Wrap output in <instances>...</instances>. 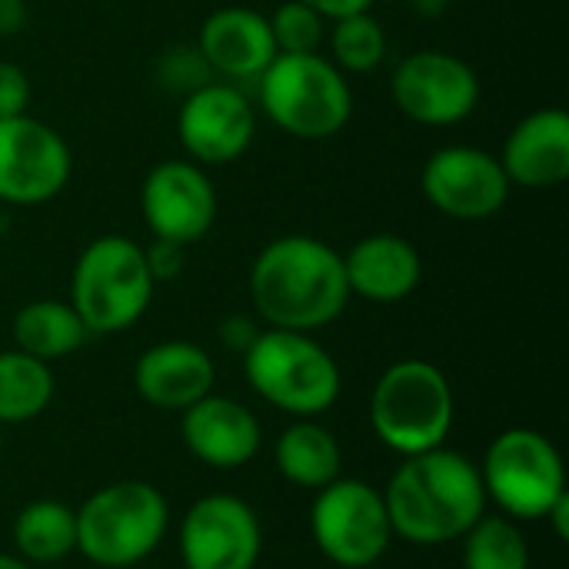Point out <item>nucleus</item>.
<instances>
[{"instance_id":"ddd939ff","label":"nucleus","mask_w":569,"mask_h":569,"mask_svg":"<svg viewBox=\"0 0 569 569\" xmlns=\"http://www.w3.org/2000/svg\"><path fill=\"white\" fill-rule=\"evenodd\" d=\"M257 133V113L247 93L227 80H207L190 90L177 110V137L200 167H227L240 160Z\"/></svg>"},{"instance_id":"6e6552de","label":"nucleus","mask_w":569,"mask_h":569,"mask_svg":"<svg viewBox=\"0 0 569 569\" xmlns=\"http://www.w3.org/2000/svg\"><path fill=\"white\" fill-rule=\"evenodd\" d=\"M480 480L487 500H493L510 520H547L553 503L569 493L560 450L530 427L503 430L487 447Z\"/></svg>"},{"instance_id":"393cba45","label":"nucleus","mask_w":569,"mask_h":569,"mask_svg":"<svg viewBox=\"0 0 569 569\" xmlns=\"http://www.w3.org/2000/svg\"><path fill=\"white\" fill-rule=\"evenodd\" d=\"M460 540L463 569H530L527 537L503 513H483Z\"/></svg>"},{"instance_id":"f257e3e1","label":"nucleus","mask_w":569,"mask_h":569,"mask_svg":"<svg viewBox=\"0 0 569 569\" xmlns=\"http://www.w3.org/2000/svg\"><path fill=\"white\" fill-rule=\"evenodd\" d=\"M250 300L267 327L300 333L323 330L350 303L343 253L320 237H277L250 267Z\"/></svg>"},{"instance_id":"0eeeda50","label":"nucleus","mask_w":569,"mask_h":569,"mask_svg":"<svg viewBox=\"0 0 569 569\" xmlns=\"http://www.w3.org/2000/svg\"><path fill=\"white\" fill-rule=\"evenodd\" d=\"M370 427L400 457L443 447L453 430V387L447 373L430 360L390 363L370 393Z\"/></svg>"},{"instance_id":"aec40b11","label":"nucleus","mask_w":569,"mask_h":569,"mask_svg":"<svg viewBox=\"0 0 569 569\" xmlns=\"http://www.w3.org/2000/svg\"><path fill=\"white\" fill-rule=\"evenodd\" d=\"M350 297L370 303H400L423 280L417 247L400 233H370L343 253Z\"/></svg>"},{"instance_id":"7c9ffc66","label":"nucleus","mask_w":569,"mask_h":569,"mask_svg":"<svg viewBox=\"0 0 569 569\" xmlns=\"http://www.w3.org/2000/svg\"><path fill=\"white\" fill-rule=\"evenodd\" d=\"M257 333H260V330H257L247 317H227V320L220 323V340H223L230 350H240V353L253 343Z\"/></svg>"},{"instance_id":"a211bd4d","label":"nucleus","mask_w":569,"mask_h":569,"mask_svg":"<svg viewBox=\"0 0 569 569\" xmlns=\"http://www.w3.org/2000/svg\"><path fill=\"white\" fill-rule=\"evenodd\" d=\"M500 167L513 187L550 190L569 177V117L560 107L527 113L503 140Z\"/></svg>"},{"instance_id":"7ed1b4c3","label":"nucleus","mask_w":569,"mask_h":569,"mask_svg":"<svg viewBox=\"0 0 569 569\" xmlns=\"http://www.w3.org/2000/svg\"><path fill=\"white\" fill-rule=\"evenodd\" d=\"M243 377L260 400L297 420L327 413L343 390L340 367L323 343L277 327L260 330L243 350Z\"/></svg>"},{"instance_id":"9b49d317","label":"nucleus","mask_w":569,"mask_h":569,"mask_svg":"<svg viewBox=\"0 0 569 569\" xmlns=\"http://www.w3.org/2000/svg\"><path fill=\"white\" fill-rule=\"evenodd\" d=\"M420 190L437 213L460 223H480L493 220L507 207L513 183L507 180L500 157L480 147L450 143L427 157Z\"/></svg>"},{"instance_id":"2eb2a0df","label":"nucleus","mask_w":569,"mask_h":569,"mask_svg":"<svg viewBox=\"0 0 569 569\" xmlns=\"http://www.w3.org/2000/svg\"><path fill=\"white\" fill-rule=\"evenodd\" d=\"M260 550V520L240 497L207 493L180 520L183 569H253Z\"/></svg>"},{"instance_id":"72a5a7b5","label":"nucleus","mask_w":569,"mask_h":569,"mask_svg":"<svg viewBox=\"0 0 569 569\" xmlns=\"http://www.w3.org/2000/svg\"><path fill=\"white\" fill-rule=\"evenodd\" d=\"M410 7H413L420 17L433 20V17H443V13H447L450 0H410Z\"/></svg>"},{"instance_id":"4468645a","label":"nucleus","mask_w":569,"mask_h":569,"mask_svg":"<svg viewBox=\"0 0 569 569\" xmlns=\"http://www.w3.org/2000/svg\"><path fill=\"white\" fill-rule=\"evenodd\" d=\"M140 213L153 240L190 247L217 223V190L207 167L193 160H163L140 183Z\"/></svg>"},{"instance_id":"c756f323","label":"nucleus","mask_w":569,"mask_h":569,"mask_svg":"<svg viewBox=\"0 0 569 569\" xmlns=\"http://www.w3.org/2000/svg\"><path fill=\"white\" fill-rule=\"evenodd\" d=\"M300 3L313 7V10L330 23V20L350 17V13H367V10H373L377 0H300Z\"/></svg>"},{"instance_id":"a878e982","label":"nucleus","mask_w":569,"mask_h":569,"mask_svg":"<svg viewBox=\"0 0 569 569\" xmlns=\"http://www.w3.org/2000/svg\"><path fill=\"white\" fill-rule=\"evenodd\" d=\"M323 43L330 50L327 60L343 73H370L387 57V33L370 10L330 20Z\"/></svg>"},{"instance_id":"4be33fe9","label":"nucleus","mask_w":569,"mask_h":569,"mask_svg":"<svg viewBox=\"0 0 569 569\" xmlns=\"http://www.w3.org/2000/svg\"><path fill=\"white\" fill-rule=\"evenodd\" d=\"M87 327L70 307V300H30L13 317V343L17 350L50 363L77 353L87 343Z\"/></svg>"},{"instance_id":"423d86ee","label":"nucleus","mask_w":569,"mask_h":569,"mask_svg":"<svg viewBox=\"0 0 569 569\" xmlns=\"http://www.w3.org/2000/svg\"><path fill=\"white\" fill-rule=\"evenodd\" d=\"M167 497L143 480L100 487L77 510V553L93 567L133 569L167 537Z\"/></svg>"},{"instance_id":"20e7f679","label":"nucleus","mask_w":569,"mask_h":569,"mask_svg":"<svg viewBox=\"0 0 569 569\" xmlns=\"http://www.w3.org/2000/svg\"><path fill=\"white\" fill-rule=\"evenodd\" d=\"M260 110L297 140H330L353 117V90L327 53H277L257 77Z\"/></svg>"},{"instance_id":"f3484780","label":"nucleus","mask_w":569,"mask_h":569,"mask_svg":"<svg viewBox=\"0 0 569 569\" xmlns=\"http://www.w3.org/2000/svg\"><path fill=\"white\" fill-rule=\"evenodd\" d=\"M217 367L210 353L190 340H163L137 357L133 387L137 393L170 413H183L207 393H213Z\"/></svg>"},{"instance_id":"412c9836","label":"nucleus","mask_w":569,"mask_h":569,"mask_svg":"<svg viewBox=\"0 0 569 569\" xmlns=\"http://www.w3.org/2000/svg\"><path fill=\"white\" fill-rule=\"evenodd\" d=\"M340 443L317 420H297L277 440V470L300 490H323L340 477Z\"/></svg>"},{"instance_id":"cd10ccee","label":"nucleus","mask_w":569,"mask_h":569,"mask_svg":"<svg viewBox=\"0 0 569 569\" xmlns=\"http://www.w3.org/2000/svg\"><path fill=\"white\" fill-rule=\"evenodd\" d=\"M30 107V77L23 73V67L0 60V120L7 117H20Z\"/></svg>"},{"instance_id":"473e14b6","label":"nucleus","mask_w":569,"mask_h":569,"mask_svg":"<svg viewBox=\"0 0 569 569\" xmlns=\"http://www.w3.org/2000/svg\"><path fill=\"white\" fill-rule=\"evenodd\" d=\"M547 520L553 523V530H557L560 540H569V493H563V497L553 503V510L547 513Z\"/></svg>"},{"instance_id":"dca6fc26","label":"nucleus","mask_w":569,"mask_h":569,"mask_svg":"<svg viewBox=\"0 0 569 569\" xmlns=\"http://www.w3.org/2000/svg\"><path fill=\"white\" fill-rule=\"evenodd\" d=\"M180 437L187 450L213 470L247 467L263 440L257 417L243 403L217 393H207L203 400L183 410Z\"/></svg>"},{"instance_id":"f8f14e48","label":"nucleus","mask_w":569,"mask_h":569,"mask_svg":"<svg viewBox=\"0 0 569 569\" xmlns=\"http://www.w3.org/2000/svg\"><path fill=\"white\" fill-rule=\"evenodd\" d=\"M393 103L423 127L463 123L480 103L477 70L450 50H417L403 57L390 77Z\"/></svg>"},{"instance_id":"9d476101","label":"nucleus","mask_w":569,"mask_h":569,"mask_svg":"<svg viewBox=\"0 0 569 569\" xmlns=\"http://www.w3.org/2000/svg\"><path fill=\"white\" fill-rule=\"evenodd\" d=\"M70 173V147L50 123L30 113L0 120V203L40 207L67 190Z\"/></svg>"},{"instance_id":"c85d7f7f","label":"nucleus","mask_w":569,"mask_h":569,"mask_svg":"<svg viewBox=\"0 0 569 569\" xmlns=\"http://www.w3.org/2000/svg\"><path fill=\"white\" fill-rule=\"evenodd\" d=\"M143 257H147V270H150L153 283H163V280L180 277L183 260H187V247L170 243V240H153L150 247H143Z\"/></svg>"},{"instance_id":"f03ea898","label":"nucleus","mask_w":569,"mask_h":569,"mask_svg":"<svg viewBox=\"0 0 569 569\" xmlns=\"http://www.w3.org/2000/svg\"><path fill=\"white\" fill-rule=\"evenodd\" d=\"M383 503L393 537L417 547H440L460 540L487 513L490 500L480 467L457 450L437 447L403 457L383 490Z\"/></svg>"},{"instance_id":"2f4dec72","label":"nucleus","mask_w":569,"mask_h":569,"mask_svg":"<svg viewBox=\"0 0 569 569\" xmlns=\"http://www.w3.org/2000/svg\"><path fill=\"white\" fill-rule=\"evenodd\" d=\"M27 23V3L23 0H0V33H20Z\"/></svg>"},{"instance_id":"5701e85b","label":"nucleus","mask_w":569,"mask_h":569,"mask_svg":"<svg viewBox=\"0 0 569 569\" xmlns=\"http://www.w3.org/2000/svg\"><path fill=\"white\" fill-rule=\"evenodd\" d=\"M17 557L30 567L57 563L77 553V510L57 500H33L13 520Z\"/></svg>"},{"instance_id":"c9c22d12","label":"nucleus","mask_w":569,"mask_h":569,"mask_svg":"<svg viewBox=\"0 0 569 569\" xmlns=\"http://www.w3.org/2000/svg\"><path fill=\"white\" fill-rule=\"evenodd\" d=\"M0 450H3V433H0Z\"/></svg>"},{"instance_id":"39448f33","label":"nucleus","mask_w":569,"mask_h":569,"mask_svg":"<svg viewBox=\"0 0 569 569\" xmlns=\"http://www.w3.org/2000/svg\"><path fill=\"white\" fill-rule=\"evenodd\" d=\"M153 287L143 247L123 233H103L73 263L70 307L90 337H110L130 330L147 313Z\"/></svg>"},{"instance_id":"1a4fd4ad","label":"nucleus","mask_w":569,"mask_h":569,"mask_svg":"<svg viewBox=\"0 0 569 569\" xmlns=\"http://www.w3.org/2000/svg\"><path fill=\"white\" fill-rule=\"evenodd\" d=\"M310 533L317 550L343 569H370L390 550L393 527L383 493L363 480L337 477L310 507Z\"/></svg>"},{"instance_id":"f704fd0d","label":"nucleus","mask_w":569,"mask_h":569,"mask_svg":"<svg viewBox=\"0 0 569 569\" xmlns=\"http://www.w3.org/2000/svg\"><path fill=\"white\" fill-rule=\"evenodd\" d=\"M0 569H33L27 560L20 557H10V553H0Z\"/></svg>"},{"instance_id":"6ab92c4d","label":"nucleus","mask_w":569,"mask_h":569,"mask_svg":"<svg viewBox=\"0 0 569 569\" xmlns=\"http://www.w3.org/2000/svg\"><path fill=\"white\" fill-rule=\"evenodd\" d=\"M197 50L213 77L223 80H257L277 57L270 23L250 7H220L203 27Z\"/></svg>"},{"instance_id":"bb28decb","label":"nucleus","mask_w":569,"mask_h":569,"mask_svg":"<svg viewBox=\"0 0 569 569\" xmlns=\"http://www.w3.org/2000/svg\"><path fill=\"white\" fill-rule=\"evenodd\" d=\"M267 23H270L277 53H320L323 50L327 20L300 0H283L267 17Z\"/></svg>"},{"instance_id":"e433bc0d","label":"nucleus","mask_w":569,"mask_h":569,"mask_svg":"<svg viewBox=\"0 0 569 569\" xmlns=\"http://www.w3.org/2000/svg\"><path fill=\"white\" fill-rule=\"evenodd\" d=\"M133 569H137V567H133Z\"/></svg>"},{"instance_id":"b1692460","label":"nucleus","mask_w":569,"mask_h":569,"mask_svg":"<svg viewBox=\"0 0 569 569\" xmlns=\"http://www.w3.org/2000/svg\"><path fill=\"white\" fill-rule=\"evenodd\" d=\"M50 400H53L50 363L17 347L3 350L0 353V427L37 420L50 407Z\"/></svg>"}]
</instances>
